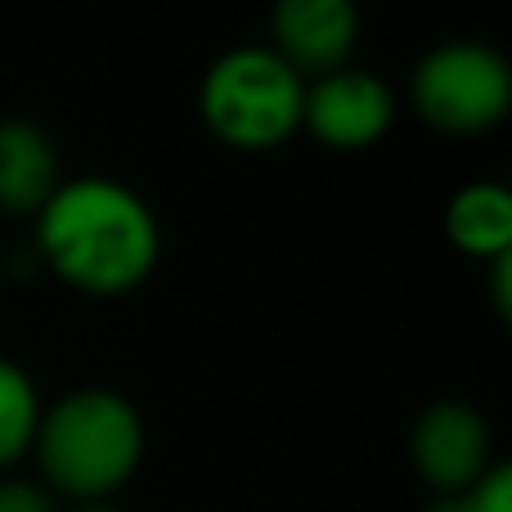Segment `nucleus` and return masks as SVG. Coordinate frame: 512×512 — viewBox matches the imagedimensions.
I'll list each match as a JSON object with an SVG mask.
<instances>
[{
  "instance_id": "nucleus-11",
  "label": "nucleus",
  "mask_w": 512,
  "mask_h": 512,
  "mask_svg": "<svg viewBox=\"0 0 512 512\" xmlns=\"http://www.w3.org/2000/svg\"><path fill=\"white\" fill-rule=\"evenodd\" d=\"M0 512H59V499L41 481L0 477Z\"/></svg>"
},
{
  "instance_id": "nucleus-12",
  "label": "nucleus",
  "mask_w": 512,
  "mask_h": 512,
  "mask_svg": "<svg viewBox=\"0 0 512 512\" xmlns=\"http://www.w3.org/2000/svg\"><path fill=\"white\" fill-rule=\"evenodd\" d=\"M490 292H495L499 319H512V252L490 261Z\"/></svg>"
},
{
  "instance_id": "nucleus-10",
  "label": "nucleus",
  "mask_w": 512,
  "mask_h": 512,
  "mask_svg": "<svg viewBox=\"0 0 512 512\" xmlns=\"http://www.w3.org/2000/svg\"><path fill=\"white\" fill-rule=\"evenodd\" d=\"M36 427H41V391L23 364L0 355V477H9V468L32 454Z\"/></svg>"
},
{
  "instance_id": "nucleus-2",
  "label": "nucleus",
  "mask_w": 512,
  "mask_h": 512,
  "mask_svg": "<svg viewBox=\"0 0 512 512\" xmlns=\"http://www.w3.org/2000/svg\"><path fill=\"white\" fill-rule=\"evenodd\" d=\"M32 459L54 499L108 504L144 463V418L113 387L68 391L41 409Z\"/></svg>"
},
{
  "instance_id": "nucleus-5",
  "label": "nucleus",
  "mask_w": 512,
  "mask_h": 512,
  "mask_svg": "<svg viewBox=\"0 0 512 512\" xmlns=\"http://www.w3.org/2000/svg\"><path fill=\"white\" fill-rule=\"evenodd\" d=\"M396 122V95L364 68H337L306 86L301 126L333 153L373 149Z\"/></svg>"
},
{
  "instance_id": "nucleus-8",
  "label": "nucleus",
  "mask_w": 512,
  "mask_h": 512,
  "mask_svg": "<svg viewBox=\"0 0 512 512\" xmlns=\"http://www.w3.org/2000/svg\"><path fill=\"white\" fill-rule=\"evenodd\" d=\"M59 153L32 122H0V212L36 216L59 189Z\"/></svg>"
},
{
  "instance_id": "nucleus-7",
  "label": "nucleus",
  "mask_w": 512,
  "mask_h": 512,
  "mask_svg": "<svg viewBox=\"0 0 512 512\" xmlns=\"http://www.w3.org/2000/svg\"><path fill=\"white\" fill-rule=\"evenodd\" d=\"M270 50L297 72L301 81L328 77L346 68L360 36V14L351 0H279L270 18Z\"/></svg>"
},
{
  "instance_id": "nucleus-14",
  "label": "nucleus",
  "mask_w": 512,
  "mask_h": 512,
  "mask_svg": "<svg viewBox=\"0 0 512 512\" xmlns=\"http://www.w3.org/2000/svg\"><path fill=\"white\" fill-rule=\"evenodd\" d=\"M72 512H117V508L113 504H77Z\"/></svg>"
},
{
  "instance_id": "nucleus-13",
  "label": "nucleus",
  "mask_w": 512,
  "mask_h": 512,
  "mask_svg": "<svg viewBox=\"0 0 512 512\" xmlns=\"http://www.w3.org/2000/svg\"><path fill=\"white\" fill-rule=\"evenodd\" d=\"M427 512H477V508H472L468 490H463V495H441V499H432V508H427Z\"/></svg>"
},
{
  "instance_id": "nucleus-4",
  "label": "nucleus",
  "mask_w": 512,
  "mask_h": 512,
  "mask_svg": "<svg viewBox=\"0 0 512 512\" xmlns=\"http://www.w3.org/2000/svg\"><path fill=\"white\" fill-rule=\"evenodd\" d=\"M418 117L445 135L495 131L512 108V68L481 41H450L423 54L409 81Z\"/></svg>"
},
{
  "instance_id": "nucleus-6",
  "label": "nucleus",
  "mask_w": 512,
  "mask_h": 512,
  "mask_svg": "<svg viewBox=\"0 0 512 512\" xmlns=\"http://www.w3.org/2000/svg\"><path fill=\"white\" fill-rule=\"evenodd\" d=\"M409 459L414 472L441 495H463L472 490L490 468V423L463 400H436L418 414L414 432H409Z\"/></svg>"
},
{
  "instance_id": "nucleus-9",
  "label": "nucleus",
  "mask_w": 512,
  "mask_h": 512,
  "mask_svg": "<svg viewBox=\"0 0 512 512\" xmlns=\"http://www.w3.org/2000/svg\"><path fill=\"white\" fill-rule=\"evenodd\" d=\"M445 234L463 256L499 261L512 252V194L495 180H472L445 207Z\"/></svg>"
},
{
  "instance_id": "nucleus-1",
  "label": "nucleus",
  "mask_w": 512,
  "mask_h": 512,
  "mask_svg": "<svg viewBox=\"0 0 512 512\" xmlns=\"http://www.w3.org/2000/svg\"><path fill=\"white\" fill-rule=\"evenodd\" d=\"M32 221L41 261L54 270V279L86 297H126L158 270V216L122 180H59Z\"/></svg>"
},
{
  "instance_id": "nucleus-3",
  "label": "nucleus",
  "mask_w": 512,
  "mask_h": 512,
  "mask_svg": "<svg viewBox=\"0 0 512 512\" xmlns=\"http://www.w3.org/2000/svg\"><path fill=\"white\" fill-rule=\"evenodd\" d=\"M198 108L225 149L270 153L301 131L306 81L270 45H239L203 72Z\"/></svg>"
}]
</instances>
